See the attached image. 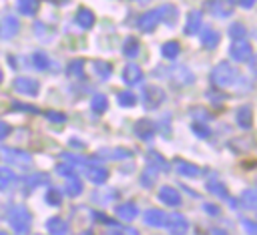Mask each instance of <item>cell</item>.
<instances>
[{
	"mask_svg": "<svg viewBox=\"0 0 257 235\" xmlns=\"http://www.w3.org/2000/svg\"><path fill=\"white\" fill-rule=\"evenodd\" d=\"M237 80H239V72H237V68H235L231 62H219V64L211 70V82H213L215 86L225 88V86L235 84Z\"/></svg>",
	"mask_w": 257,
	"mask_h": 235,
	"instance_id": "obj_1",
	"label": "cell"
},
{
	"mask_svg": "<svg viewBox=\"0 0 257 235\" xmlns=\"http://www.w3.org/2000/svg\"><path fill=\"white\" fill-rule=\"evenodd\" d=\"M141 98H143V106L149 108V110H153V108H159L165 102V90L159 88V86H155V84H149V86L143 88Z\"/></svg>",
	"mask_w": 257,
	"mask_h": 235,
	"instance_id": "obj_2",
	"label": "cell"
},
{
	"mask_svg": "<svg viewBox=\"0 0 257 235\" xmlns=\"http://www.w3.org/2000/svg\"><path fill=\"white\" fill-rule=\"evenodd\" d=\"M235 8V0H205V10L217 18L231 16Z\"/></svg>",
	"mask_w": 257,
	"mask_h": 235,
	"instance_id": "obj_3",
	"label": "cell"
},
{
	"mask_svg": "<svg viewBox=\"0 0 257 235\" xmlns=\"http://www.w3.org/2000/svg\"><path fill=\"white\" fill-rule=\"evenodd\" d=\"M159 22H163V8L159 6V8H153V10H149V12H145L141 18H139V28L143 30V32H153L157 26H159Z\"/></svg>",
	"mask_w": 257,
	"mask_h": 235,
	"instance_id": "obj_4",
	"label": "cell"
},
{
	"mask_svg": "<svg viewBox=\"0 0 257 235\" xmlns=\"http://www.w3.org/2000/svg\"><path fill=\"white\" fill-rule=\"evenodd\" d=\"M229 56L237 62H249L253 58V48L247 40H235L229 48Z\"/></svg>",
	"mask_w": 257,
	"mask_h": 235,
	"instance_id": "obj_5",
	"label": "cell"
},
{
	"mask_svg": "<svg viewBox=\"0 0 257 235\" xmlns=\"http://www.w3.org/2000/svg\"><path fill=\"white\" fill-rule=\"evenodd\" d=\"M14 90L20 92V94H28V96H36L38 90H40V84L38 80L34 78H28V76H18L14 80Z\"/></svg>",
	"mask_w": 257,
	"mask_h": 235,
	"instance_id": "obj_6",
	"label": "cell"
},
{
	"mask_svg": "<svg viewBox=\"0 0 257 235\" xmlns=\"http://www.w3.org/2000/svg\"><path fill=\"white\" fill-rule=\"evenodd\" d=\"M18 30H20L18 18H16L14 14H4L2 24H0V34H2V38H12Z\"/></svg>",
	"mask_w": 257,
	"mask_h": 235,
	"instance_id": "obj_7",
	"label": "cell"
},
{
	"mask_svg": "<svg viewBox=\"0 0 257 235\" xmlns=\"http://www.w3.org/2000/svg\"><path fill=\"white\" fill-rule=\"evenodd\" d=\"M203 26V14L199 10H191L189 16H187V22H185V34L191 36V34H197Z\"/></svg>",
	"mask_w": 257,
	"mask_h": 235,
	"instance_id": "obj_8",
	"label": "cell"
},
{
	"mask_svg": "<svg viewBox=\"0 0 257 235\" xmlns=\"http://www.w3.org/2000/svg\"><path fill=\"white\" fill-rule=\"evenodd\" d=\"M155 131H157V129H155V123L149 121V119H141V121H137V125H135V133H137V137L143 139V141L153 139Z\"/></svg>",
	"mask_w": 257,
	"mask_h": 235,
	"instance_id": "obj_9",
	"label": "cell"
},
{
	"mask_svg": "<svg viewBox=\"0 0 257 235\" xmlns=\"http://www.w3.org/2000/svg\"><path fill=\"white\" fill-rule=\"evenodd\" d=\"M122 80L128 84V86H133V84H139L141 80H143V70H141V66H137V64H126L124 66V70H122Z\"/></svg>",
	"mask_w": 257,
	"mask_h": 235,
	"instance_id": "obj_10",
	"label": "cell"
},
{
	"mask_svg": "<svg viewBox=\"0 0 257 235\" xmlns=\"http://www.w3.org/2000/svg\"><path fill=\"white\" fill-rule=\"evenodd\" d=\"M219 40H221V34H219L213 26L203 28V32H201V44H203L205 48H215V46L219 44Z\"/></svg>",
	"mask_w": 257,
	"mask_h": 235,
	"instance_id": "obj_11",
	"label": "cell"
},
{
	"mask_svg": "<svg viewBox=\"0 0 257 235\" xmlns=\"http://www.w3.org/2000/svg\"><path fill=\"white\" fill-rule=\"evenodd\" d=\"M237 125L241 129H251V125H253V108H251V104H243L237 110Z\"/></svg>",
	"mask_w": 257,
	"mask_h": 235,
	"instance_id": "obj_12",
	"label": "cell"
},
{
	"mask_svg": "<svg viewBox=\"0 0 257 235\" xmlns=\"http://www.w3.org/2000/svg\"><path fill=\"white\" fill-rule=\"evenodd\" d=\"M16 6L20 10V14L24 16H34L40 8V2L38 0H16Z\"/></svg>",
	"mask_w": 257,
	"mask_h": 235,
	"instance_id": "obj_13",
	"label": "cell"
},
{
	"mask_svg": "<svg viewBox=\"0 0 257 235\" xmlns=\"http://www.w3.org/2000/svg\"><path fill=\"white\" fill-rule=\"evenodd\" d=\"M76 24H78L80 28H90V26L94 24V14H92V10H88V8H78V12H76Z\"/></svg>",
	"mask_w": 257,
	"mask_h": 235,
	"instance_id": "obj_14",
	"label": "cell"
},
{
	"mask_svg": "<svg viewBox=\"0 0 257 235\" xmlns=\"http://www.w3.org/2000/svg\"><path fill=\"white\" fill-rule=\"evenodd\" d=\"M169 72L173 74V80H175V82H179V84H189V82H193V74H191V72H189V68H185V66L171 68Z\"/></svg>",
	"mask_w": 257,
	"mask_h": 235,
	"instance_id": "obj_15",
	"label": "cell"
},
{
	"mask_svg": "<svg viewBox=\"0 0 257 235\" xmlns=\"http://www.w3.org/2000/svg\"><path fill=\"white\" fill-rule=\"evenodd\" d=\"M161 8H163V22H165V24H169V26L177 24V18H179V8H177L175 4H163Z\"/></svg>",
	"mask_w": 257,
	"mask_h": 235,
	"instance_id": "obj_16",
	"label": "cell"
},
{
	"mask_svg": "<svg viewBox=\"0 0 257 235\" xmlns=\"http://www.w3.org/2000/svg\"><path fill=\"white\" fill-rule=\"evenodd\" d=\"M92 70H94V74H96L100 80H106V78L112 74V66H110L108 62H104V60H94V62H92Z\"/></svg>",
	"mask_w": 257,
	"mask_h": 235,
	"instance_id": "obj_17",
	"label": "cell"
},
{
	"mask_svg": "<svg viewBox=\"0 0 257 235\" xmlns=\"http://www.w3.org/2000/svg\"><path fill=\"white\" fill-rule=\"evenodd\" d=\"M2 153H4V157H6L8 161L20 163V165H28V163H30V157H28L26 153H22V151H16V149H2Z\"/></svg>",
	"mask_w": 257,
	"mask_h": 235,
	"instance_id": "obj_18",
	"label": "cell"
},
{
	"mask_svg": "<svg viewBox=\"0 0 257 235\" xmlns=\"http://www.w3.org/2000/svg\"><path fill=\"white\" fill-rule=\"evenodd\" d=\"M139 48H141V42H139L135 36H128V38L124 40V44H122V52H124V56H128V58H135V56L139 54Z\"/></svg>",
	"mask_w": 257,
	"mask_h": 235,
	"instance_id": "obj_19",
	"label": "cell"
},
{
	"mask_svg": "<svg viewBox=\"0 0 257 235\" xmlns=\"http://www.w3.org/2000/svg\"><path fill=\"white\" fill-rule=\"evenodd\" d=\"M179 50H181V46H179V42H177V40H169V42H165V44L161 46V54H163L165 58H169V60L177 58Z\"/></svg>",
	"mask_w": 257,
	"mask_h": 235,
	"instance_id": "obj_20",
	"label": "cell"
},
{
	"mask_svg": "<svg viewBox=\"0 0 257 235\" xmlns=\"http://www.w3.org/2000/svg\"><path fill=\"white\" fill-rule=\"evenodd\" d=\"M32 64H34V68H38V70H46L52 62H50V58H48V54H46V52L36 50V52L32 54Z\"/></svg>",
	"mask_w": 257,
	"mask_h": 235,
	"instance_id": "obj_21",
	"label": "cell"
},
{
	"mask_svg": "<svg viewBox=\"0 0 257 235\" xmlns=\"http://www.w3.org/2000/svg\"><path fill=\"white\" fill-rule=\"evenodd\" d=\"M82 70H84V60H82V58H74V60L68 62V66H66V74L72 76V78H80V76H82Z\"/></svg>",
	"mask_w": 257,
	"mask_h": 235,
	"instance_id": "obj_22",
	"label": "cell"
},
{
	"mask_svg": "<svg viewBox=\"0 0 257 235\" xmlns=\"http://www.w3.org/2000/svg\"><path fill=\"white\" fill-rule=\"evenodd\" d=\"M90 106H92V110L94 112H104L106 110V106H108V98L104 96V94H94L92 96V100H90Z\"/></svg>",
	"mask_w": 257,
	"mask_h": 235,
	"instance_id": "obj_23",
	"label": "cell"
},
{
	"mask_svg": "<svg viewBox=\"0 0 257 235\" xmlns=\"http://www.w3.org/2000/svg\"><path fill=\"white\" fill-rule=\"evenodd\" d=\"M116 100H118L120 106H126V108H128V106H135L137 96H135V92H131V90H122V92H118Z\"/></svg>",
	"mask_w": 257,
	"mask_h": 235,
	"instance_id": "obj_24",
	"label": "cell"
},
{
	"mask_svg": "<svg viewBox=\"0 0 257 235\" xmlns=\"http://www.w3.org/2000/svg\"><path fill=\"white\" fill-rule=\"evenodd\" d=\"M245 32H247V30H245V26H243L241 22H235V24H231V26H229V32H227V34H229L233 40H243Z\"/></svg>",
	"mask_w": 257,
	"mask_h": 235,
	"instance_id": "obj_25",
	"label": "cell"
},
{
	"mask_svg": "<svg viewBox=\"0 0 257 235\" xmlns=\"http://www.w3.org/2000/svg\"><path fill=\"white\" fill-rule=\"evenodd\" d=\"M100 155L102 157H108V159H120V157H128L131 151L128 149H102Z\"/></svg>",
	"mask_w": 257,
	"mask_h": 235,
	"instance_id": "obj_26",
	"label": "cell"
},
{
	"mask_svg": "<svg viewBox=\"0 0 257 235\" xmlns=\"http://www.w3.org/2000/svg\"><path fill=\"white\" fill-rule=\"evenodd\" d=\"M191 129H193V133L195 135H199L201 139H205V137H209V127L205 125V123H201V121H193V125H191Z\"/></svg>",
	"mask_w": 257,
	"mask_h": 235,
	"instance_id": "obj_27",
	"label": "cell"
},
{
	"mask_svg": "<svg viewBox=\"0 0 257 235\" xmlns=\"http://www.w3.org/2000/svg\"><path fill=\"white\" fill-rule=\"evenodd\" d=\"M175 165H177V171L183 173V175H197V167L187 163V161H177Z\"/></svg>",
	"mask_w": 257,
	"mask_h": 235,
	"instance_id": "obj_28",
	"label": "cell"
},
{
	"mask_svg": "<svg viewBox=\"0 0 257 235\" xmlns=\"http://www.w3.org/2000/svg\"><path fill=\"white\" fill-rule=\"evenodd\" d=\"M86 173H88V177H90L92 181H98V183L106 179V171H104V169H88Z\"/></svg>",
	"mask_w": 257,
	"mask_h": 235,
	"instance_id": "obj_29",
	"label": "cell"
},
{
	"mask_svg": "<svg viewBox=\"0 0 257 235\" xmlns=\"http://www.w3.org/2000/svg\"><path fill=\"white\" fill-rule=\"evenodd\" d=\"M147 159L151 161V163H155V165H159V167H163V169H167V163H165V159L159 155V153H155V151H151V153H147Z\"/></svg>",
	"mask_w": 257,
	"mask_h": 235,
	"instance_id": "obj_30",
	"label": "cell"
},
{
	"mask_svg": "<svg viewBox=\"0 0 257 235\" xmlns=\"http://www.w3.org/2000/svg\"><path fill=\"white\" fill-rule=\"evenodd\" d=\"M161 197H163L165 201H171V203H175V201L179 199V197H177V193H175L171 187H165V189L161 191Z\"/></svg>",
	"mask_w": 257,
	"mask_h": 235,
	"instance_id": "obj_31",
	"label": "cell"
},
{
	"mask_svg": "<svg viewBox=\"0 0 257 235\" xmlns=\"http://www.w3.org/2000/svg\"><path fill=\"white\" fill-rule=\"evenodd\" d=\"M46 116H48L52 123H64V121H66V116H64L62 112H56V110H48Z\"/></svg>",
	"mask_w": 257,
	"mask_h": 235,
	"instance_id": "obj_32",
	"label": "cell"
},
{
	"mask_svg": "<svg viewBox=\"0 0 257 235\" xmlns=\"http://www.w3.org/2000/svg\"><path fill=\"white\" fill-rule=\"evenodd\" d=\"M191 114H193V116H197V119H205V121H209V119H211V114H209L207 110L199 108V106H197V108H193V110H191Z\"/></svg>",
	"mask_w": 257,
	"mask_h": 235,
	"instance_id": "obj_33",
	"label": "cell"
},
{
	"mask_svg": "<svg viewBox=\"0 0 257 235\" xmlns=\"http://www.w3.org/2000/svg\"><path fill=\"white\" fill-rule=\"evenodd\" d=\"M12 106H14V108H18V110H28V112H38V108H34L32 104H22V102H12Z\"/></svg>",
	"mask_w": 257,
	"mask_h": 235,
	"instance_id": "obj_34",
	"label": "cell"
},
{
	"mask_svg": "<svg viewBox=\"0 0 257 235\" xmlns=\"http://www.w3.org/2000/svg\"><path fill=\"white\" fill-rule=\"evenodd\" d=\"M34 32H36V36H40V38H46V36H50V34H46V28H44V24H40V22H36V24H34Z\"/></svg>",
	"mask_w": 257,
	"mask_h": 235,
	"instance_id": "obj_35",
	"label": "cell"
},
{
	"mask_svg": "<svg viewBox=\"0 0 257 235\" xmlns=\"http://www.w3.org/2000/svg\"><path fill=\"white\" fill-rule=\"evenodd\" d=\"M207 98H211V100H215V102H217V100H223V98H225V94H223V92L209 90V92H207Z\"/></svg>",
	"mask_w": 257,
	"mask_h": 235,
	"instance_id": "obj_36",
	"label": "cell"
},
{
	"mask_svg": "<svg viewBox=\"0 0 257 235\" xmlns=\"http://www.w3.org/2000/svg\"><path fill=\"white\" fill-rule=\"evenodd\" d=\"M8 133H10V127H8V123L0 121V139H4V137H6Z\"/></svg>",
	"mask_w": 257,
	"mask_h": 235,
	"instance_id": "obj_37",
	"label": "cell"
},
{
	"mask_svg": "<svg viewBox=\"0 0 257 235\" xmlns=\"http://www.w3.org/2000/svg\"><path fill=\"white\" fill-rule=\"evenodd\" d=\"M241 4V8H253L255 6V0H237Z\"/></svg>",
	"mask_w": 257,
	"mask_h": 235,
	"instance_id": "obj_38",
	"label": "cell"
},
{
	"mask_svg": "<svg viewBox=\"0 0 257 235\" xmlns=\"http://www.w3.org/2000/svg\"><path fill=\"white\" fill-rule=\"evenodd\" d=\"M251 68H253V72H257V60H253V64H251Z\"/></svg>",
	"mask_w": 257,
	"mask_h": 235,
	"instance_id": "obj_39",
	"label": "cell"
},
{
	"mask_svg": "<svg viewBox=\"0 0 257 235\" xmlns=\"http://www.w3.org/2000/svg\"><path fill=\"white\" fill-rule=\"evenodd\" d=\"M0 82H2V70H0Z\"/></svg>",
	"mask_w": 257,
	"mask_h": 235,
	"instance_id": "obj_40",
	"label": "cell"
},
{
	"mask_svg": "<svg viewBox=\"0 0 257 235\" xmlns=\"http://www.w3.org/2000/svg\"><path fill=\"white\" fill-rule=\"evenodd\" d=\"M141 2H143V0H141Z\"/></svg>",
	"mask_w": 257,
	"mask_h": 235,
	"instance_id": "obj_41",
	"label": "cell"
}]
</instances>
